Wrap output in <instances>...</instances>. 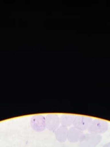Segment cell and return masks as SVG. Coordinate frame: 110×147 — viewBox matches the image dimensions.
I'll return each instance as SVG.
<instances>
[{"instance_id": "cell-1", "label": "cell", "mask_w": 110, "mask_h": 147, "mask_svg": "<svg viewBox=\"0 0 110 147\" xmlns=\"http://www.w3.org/2000/svg\"><path fill=\"white\" fill-rule=\"evenodd\" d=\"M102 137L100 134L87 133L83 134L79 142L80 147H95L101 141Z\"/></svg>"}, {"instance_id": "cell-2", "label": "cell", "mask_w": 110, "mask_h": 147, "mask_svg": "<svg viewBox=\"0 0 110 147\" xmlns=\"http://www.w3.org/2000/svg\"><path fill=\"white\" fill-rule=\"evenodd\" d=\"M108 125L106 121L95 119L89 125L88 130L90 133L99 134L105 132L108 129Z\"/></svg>"}, {"instance_id": "cell-3", "label": "cell", "mask_w": 110, "mask_h": 147, "mask_svg": "<svg viewBox=\"0 0 110 147\" xmlns=\"http://www.w3.org/2000/svg\"><path fill=\"white\" fill-rule=\"evenodd\" d=\"M31 126L35 131H42L46 127V121L42 117H34L32 119Z\"/></svg>"}, {"instance_id": "cell-4", "label": "cell", "mask_w": 110, "mask_h": 147, "mask_svg": "<svg viewBox=\"0 0 110 147\" xmlns=\"http://www.w3.org/2000/svg\"><path fill=\"white\" fill-rule=\"evenodd\" d=\"M83 132L75 127H71L68 131L67 140L70 142H78L83 135Z\"/></svg>"}, {"instance_id": "cell-5", "label": "cell", "mask_w": 110, "mask_h": 147, "mask_svg": "<svg viewBox=\"0 0 110 147\" xmlns=\"http://www.w3.org/2000/svg\"><path fill=\"white\" fill-rule=\"evenodd\" d=\"M91 123L92 119L87 117H79L73 121L74 127L81 131L88 129Z\"/></svg>"}, {"instance_id": "cell-6", "label": "cell", "mask_w": 110, "mask_h": 147, "mask_svg": "<svg viewBox=\"0 0 110 147\" xmlns=\"http://www.w3.org/2000/svg\"><path fill=\"white\" fill-rule=\"evenodd\" d=\"M68 129L66 127L62 126L57 128L54 131L56 139L60 142H64L67 140Z\"/></svg>"}, {"instance_id": "cell-7", "label": "cell", "mask_w": 110, "mask_h": 147, "mask_svg": "<svg viewBox=\"0 0 110 147\" xmlns=\"http://www.w3.org/2000/svg\"><path fill=\"white\" fill-rule=\"evenodd\" d=\"M59 122V119L57 117H48L46 120V127L49 130H55L57 129Z\"/></svg>"}, {"instance_id": "cell-8", "label": "cell", "mask_w": 110, "mask_h": 147, "mask_svg": "<svg viewBox=\"0 0 110 147\" xmlns=\"http://www.w3.org/2000/svg\"><path fill=\"white\" fill-rule=\"evenodd\" d=\"M103 147H110V142H109L105 144L103 146Z\"/></svg>"}]
</instances>
